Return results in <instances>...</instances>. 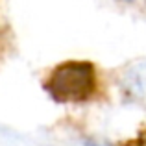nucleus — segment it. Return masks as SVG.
<instances>
[{
  "instance_id": "2",
  "label": "nucleus",
  "mask_w": 146,
  "mask_h": 146,
  "mask_svg": "<svg viewBox=\"0 0 146 146\" xmlns=\"http://www.w3.org/2000/svg\"><path fill=\"white\" fill-rule=\"evenodd\" d=\"M87 146H106V144H98V143H89Z\"/></svg>"
},
{
  "instance_id": "1",
  "label": "nucleus",
  "mask_w": 146,
  "mask_h": 146,
  "mask_svg": "<svg viewBox=\"0 0 146 146\" xmlns=\"http://www.w3.org/2000/svg\"><path fill=\"white\" fill-rule=\"evenodd\" d=\"M44 89L57 102H82L96 89V70L89 61H65L50 72Z\"/></svg>"
},
{
  "instance_id": "3",
  "label": "nucleus",
  "mask_w": 146,
  "mask_h": 146,
  "mask_svg": "<svg viewBox=\"0 0 146 146\" xmlns=\"http://www.w3.org/2000/svg\"><path fill=\"white\" fill-rule=\"evenodd\" d=\"M126 2H131V0H126Z\"/></svg>"
}]
</instances>
